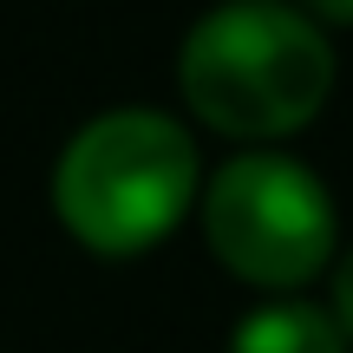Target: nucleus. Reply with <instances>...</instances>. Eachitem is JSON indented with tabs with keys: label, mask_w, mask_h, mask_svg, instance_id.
<instances>
[{
	"label": "nucleus",
	"mask_w": 353,
	"mask_h": 353,
	"mask_svg": "<svg viewBox=\"0 0 353 353\" xmlns=\"http://www.w3.org/2000/svg\"><path fill=\"white\" fill-rule=\"evenodd\" d=\"M327 307H334V321H341V334L353 347V236L341 242V255H334V268H327Z\"/></svg>",
	"instance_id": "39448f33"
},
{
	"label": "nucleus",
	"mask_w": 353,
	"mask_h": 353,
	"mask_svg": "<svg viewBox=\"0 0 353 353\" xmlns=\"http://www.w3.org/2000/svg\"><path fill=\"white\" fill-rule=\"evenodd\" d=\"M223 353H353L341 321L327 301L307 294H255V307H242L229 327Z\"/></svg>",
	"instance_id": "20e7f679"
},
{
	"label": "nucleus",
	"mask_w": 353,
	"mask_h": 353,
	"mask_svg": "<svg viewBox=\"0 0 353 353\" xmlns=\"http://www.w3.org/2000/svg\"><path fill=\"white\" fill-rule=\"evenodd\" d=\"M196 229L216 268L255 294H307L347 242L327 176L288 144H249L203 170Z\"/></svg>",
	"instance_id": "7ed1b4c3"
},
{
	"label": "nucleus",
	"mask_w": 353,
	"mask_h": 353,
	"mask_svg": "<svg viewBox=\"0 0 353 353\" xmlns=\"http://www.w3.org/2000/svg\"><path fill=\"white\" fill-rule=\"evenodd\" d=\"M307 13H314L327 33H353V0H301Z\"/></svg>",
	"instance_id": "423d86ee"
},
{
	"label": "nucleus",
	"mask_w": 353,
	"mask_h": 353,
	"mask_svg": "<svg viewBox=\"0 0 353 353\" xmlns=\"http://www.w3.org/2000/svg\"><path fill=\"white\" fill-rule=\"evenodd\" d=\"M341 52L301 0H216L176 39V99L203 131L294 144L334 99Z\"/></svg>",
	"instance_id": "f257e3e1"
},
{
	"label": "nucleus",
	"mask_w": 353,
	"mask_h": 353,
	"mask_svg": "<svg viewBox=\"0 0 353 353\" xmlns=\"http://www.w3.org/2000/svg\"><path fill=\"white\" fill-rule=\"evenodd\" d=\"M203 144L183 112L105 105L52 157V216L99 262H138L196 216Z\"/></svg>",
	"instance_id": "f03ea898"
}]
</instances>
